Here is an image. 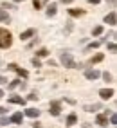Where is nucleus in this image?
Instances as JSON below:
<instances>
[{
	"label": "nucleus",
	"mask_w": 117,
	"mask_h": 128,
	"mask_svg": "<svg viewBox=\"0 0 117 128\" xmlns=\"http://www.w3.org/2000/svg\"><path fill=\"white\" fill-rule=\"evenodd\" d=\"M11 44H13L11 34H4V36H0V49H7V47H11Z\"/></svg>",
	"instance_id": "obj_3"
},
{
	"label": "nucleus",
	"mask_w": 117,
	"mask_h": 128,
	"mask_svg": "<svg viewBox=\"0 0 117 128\" xmlns=\"http://www.w3.org/2000/svg\"><path fill=\"white\" fill-rule=\"evenodd\" d=\"M97 124L99 126H106L108 124V117L106 116H97Z\"/></svg>",
	"instance_id": "obj_12"
},
{
	"label": "nucleus",
	"mask_w": 117,
	"mask_h": 128,
	"mask_svg": "<svg viewBox=\"0 0 117 128\" xmlns=\"http://www.w3.org/2000/svg\"><path fill=\"white\" fill-rule=\"evenodd\" d=\"M69 14L70 16H81V14H85V9H69Z\"/></svg>",
	"instance_id": "obj_14"
},
{
	"label": "nucleus",
	"mask_w": 117,
	"mask_h": 128,
	"mask_svg": "<svg viewBox=\"0 0 117 128\" xmlns=\"http://www.w3.org/2000/svg\"><path fill=\"white\" fill-rule=\"evenodd\" d=\"M105 22H106L108 25H115V22H117V16H115V11H112V13H108V14L105 16Z\"/></svg>",
	"instance_id": "obj_7"
},
{
	"label": "nucleus",
	"mask_w": 117,
	"mask_h": 128,
	"mask_svg": "<svg viewBox=\"0 0 117 128\" xmlns=\"http://www.w3.org/2000/svg\"><path fill=\"white\" fill-rule=\"evenodd\" d=\"M7 69H11V70H14L16 74H20L22 78H27V76H29V72H27V70H23V69H20V67L16 65V63H9V65H7Z\"/></svg>",
	"instance_id": "obj_2"
},
{
	"label": "nucleus",
	"mask_w": 117,
	"mask_h": 128,
	"mask_svg": "<svg viewBox=\"0 0 117 128\" xmlns=\"http://www.w3.org/2000/svg\"><path fill=\"white\" fill-rule=\"evenodd\" d=\"M60 60H61V63L67 67V69H76V62L72 60V56H70L69 52H63Z\"/></svg>",
	"instance_id": "obj_1"
},
{
	"label": "nucleus",
	"mask_w": 117,
	"mask_h": 128,
	"mask_svg": "<svg viewBox=\"0 0 117 128\" xmlns=\"http://www.w3.org/2000/svg\"><path fill=\"white\" fill-rule=\"evenodd\" d=\"M9 103H14V105H25V99L22 96H11L9 98Z\"/></svg>",
	"instance_id": "obj_8"
},
{
	"label": "nucleus",
	"mask_w": 117,
	"mask_h": 128,
	"mask_svg": "<svg viewBox=\"0 0 117 128\" xmlns=\"http://www.w3.org/2000/svg\"><path fill=\"white\" fill-rule=\"evenodd\" d=\"M0 124H9V117H2L0 119Z\"/></svg>",
	"instance_id": "obj_26"
},
{
	"label": "nucleus",
	"mask_w": 117,
	"mask_h": 128,
	"mask_svg": "<svg viewBox=\"0 0 117 128\" xmlns=\"http://www.w3.org/2000/svg\"><path fill=\"white\" fill-rule=\"evenodd\" d=\"M47 54H49V50H47V49H40L38 52H36L38 58H43V56H47Z\"/></svg>",
	"instance_id": "obj_20"
},
{
	"label": "nucleus",
	"mask_w": 117,
	"mask_h": 128,
	"mask_svg": "<svg viewBox=\"0 0 117 128\" xmlns=\"http://www.w3.org/2000/svg\"><path fill=\"white\" fill-rule=\"evenodd\" d=\"M0 22H9V14H7L4 9H0Z\"/></svg>",
	"instance_id": "obj_17"
},
{
	"label": "nucleus",
	"mask_w": 117,
	"mask_h": 128,
	"mask_svg": "<svg viewBox=\"0 0 117 128\" xmlns=\"http://www.w3.org/2000/svg\"><path fill=\"white\" fill-rule=\"evenodd\" d=\"M2 96H4V92H2V90H0V98H2Z\"/></svg>",
	"instance_id": "obj_36"
},
{
	"label": "nucleus",
	"mask_w": 117,
	"mask_h": 128,
	"mask_svg": "<svg viewBox=\"0 0 117 128\" xmlns=\"http://www.w3.org/2000/svg\"><path fill=\"white\" fill-rule=\"evenodd\" d=\"M76 121H78V116H76V114H70L69 117H67V124H69V126L76 124Z\"/></svg>",
	"instance_id": "obj_13"
},
{
	"label": "nucleus",
	"mask_w": 117,
	"mask_h": 128,
	"mask_svg": "<svg viewBox=\"0 0 117 128\" xmlns=\"http://www.w3.org/2000/svg\"><path fill=\"white\" fill-rule=\"evenodd\" d=\"M32 65H34V67H40V60H38V58H32Z\"/></svg>",
	"instance_id": "obj_27"
},
{
	"label": "nucleus",
	"mask_w": 117,
	"mask_h": 128,
	"mask_svg": "<svg viewBox=\"0 0 117 128\" xmlns=\"http://www.w3.org/2000/svg\"><path fill=\"white\" fill-rule=\"evenodd\" d=\"M114 90L112 88H103V90H99V96H101L103 99H110V98H114Z\"/></svg>",
	"instance_id": "obj_6"
},
{
	"label": "nucleus",
	"mask_w": 117,
	"mask_h": 128,
	"mask_svg": "<svg viewBox=\"0 0 117 128\" xmlns=\"http://www.w3.org/2000/svg\"><path fill=\"white\" fill-rule=\"evenodd\" d=\"M103 78H105V81H112V74L110 72H103Z\"/></svg>",
	"instance_id": "obj_23"
},
{
	"label": "nucleus",
	"mask_w": 117,
	"mask_h": 128,
	"mask_svg": "<svg viewBox=\"0 0 117 128\" xmlns=\"http://www.w3.org/2000/svg\"><path fill=\"white\" fill-rule=\"evenodd\" d=\"M99 47V42H92V44L88 45V49H97Z\"/></svg>",
	"instance_id": "obj_25"
},
{
	"label": "nucleus",
	"mask_w": 117,
	"mask_h": 128,
	"mask_svg": "<svg viewBox=\"0 0 117 128\" xmlns=\"http://www.w3.org/2000/svg\"><path fill=\"white\" fill-rule=\"evenodd\" d=\"M103 32V25H97V27H94V31H92V34L94 36H99Z\"/></svg>",
	"instance_id": "obj_19"
},
{
	"label": "nucleus",
	"mask_w": 117,
	"mask_h": 128,
	"mask_svg": "<svg viewBox=\"0 0 117 128\" xmlns=\"http://www.w3.org/2000/svg\"><path fill=\"white\" fill-rule=\"evenodd\" d=\"M4 9H16V6H13V4H7V2H4Z\"/></svg>",
	"instance_id": "obj_22"
},
{
	"label": "nucleus",
	"mask_w": 117,
	"mask_h": 128,
	"mask_svg": "<svg viewBox=\"0 0 117 128\" xmlns=\"http://www.w3.org/2000/svg\"><path fill=\"white\" fill-rule=\"evenodd\" d=\"M4 114H5V108H4V106H0V116H4Z\"/></svg>",
	"instance_id": "obj_32"
},
{
	"label": "nucleus",
	"mask_w": 117,
	"mask_h": 128,
	"mask_svg": "<svg viewBox=\"0 0 117 128\" xmlns=\"http://www.w3.org/2000/svg\"><path fill=\"white\" fill-rule=\"evenodd\" d=\"M90 4H99V0H88Z\"/></svg>",
	"instance_id": "obj_35"
},
{
	"label": "nucleus",
	"mask_w": 117,
	"mask_h": 128,
	"mask_svg": "<svg viewBox=\"0 0 117 128\" xmlns=\"http://www.w3.org/2000/svg\"><path fill=\"white\" fill-rule=\"evenodd\" d=\"M32 6H34V9H38L40 7V0H32Z\"/></svg>",
	"instance_id": "obj_28"
},
{
	"label": "nucleus",
	"mask_w": 117,
	"mask_h": 128,
	"mask_svg": "<svg viewBox=\"0 0 117 128\" xmlns=\"http://www.w3.org/2000/svg\"><path fill=\"white\" fill-rule=\"evenodd\" d=\"M34 32H36L34 29H27V31H23L22 34H20V38H22V40H29L31 36H34Z\"/></svg>",
	"instance_id": "obj_10"
},
{
	"label": "nucleus",
	"mask_w": 117,
	"mask_h": 128,
	"mask_svg": "<svg viewBox=\"0 0 117 128\" xmlns=\"http://www.w3.org/2000/svg\"><path fill=\"white\" fill-rule=\"evenodd\" d=\"M22 121H23V116L20 112H16V114H13L9 117V123H22Z\"/></svg>",
	"instance_id": "obj_9"
},
{
	"label": "nucleus",
	"mask_w": 117,
	"mask_h": 128,
	"mask_svg": "<svg viewBox=\"0 0 117 128\" xmlns=\"http://www.w3.org/2000/svg\"><path fill=\"white\" fill-rule=\"evenodd\" d=\"M103 58H105L103 54H96L94 58L90 60V63H99V62H103Z\"/></svg>",
	"instance_id": "obj_18"
},
{
	"label": "nucleus",
	"mask_w": 117,
	"mask_h": 128,
	"mask_svg": "<svg viewBox=\"0 0 117 128\" xmlns=\"http://www.w3.org/2000/svg\"><path fill=\"white\" fill-rule=\"evenodd\" d=\"M25 116H29V117H38V116H40V110H36V108H27V110H25Z\"/></svg>",
	"instance_id": "obj_11"
},
{
	"label": "nucleus",
	"mask_w": 117,
	"mask_h": 128,
	"mask_svg": "<svg viewBox=\"0 0 117 128\" xmlns=\"http://www.w3.org/2000/svg\"><path fill=\"white\" fill-rule=\"evenodd\" d=\"M32 128H41V124H40V123H34V124H32Z\"/></svg>",
	"instance_id": "obj_33"
},
{
	"label": "nucleus",
	"mask_w": 117,
	"mask_h": 128,
	"mask_svg": "<svg viewBox=\"0 0 117 128\" xmlns=\"http://www.w3.org/2000/svg\"><path fill=\"white\" fill-rule=\"evenodd\" d=\"M29 99H31V101H36L38 96H36V94H29Z\"/></svg>",
	"instance_id": "obj_29"
},
{
	"label": "nucleus",
	"mask_w": 117,
	"mask_h": 128,
	"mask_svg": "<svg viewBox=\"0 0 117 128\" xmlns=\"http://www.w3.org/2000/svg\"><path fill=\"white\" fill-rule=\"evenodd\" d=\"M99 108H101V105H87L85 106V110H87V112H96V110H99Z\"/></svg>",
	"instance_id": "obj_16"
},
{
	"label": "nucleus",
	"mask_w": 117,
	"mask_h": 128,
	"mask_svg": "<svg viewBox=\"0 0 117 128\" xmlns=\"http://www.w3.org/2000/svg\"><path fill=\"white\" fill-rule=\"evenodd\" d=\"M2 83H7V78H4V76H0V85Z\"/></svg>",
	"instance_id": "obj_31"
},
{
	"label": "nucleus",
	"mask_w": 117,
	"mask_h": 128,
	"mask_svg": "<svg viewBox=\"0 0 117 128\" xmlns=\"http://www.w3.org/2000/svg\"><path fill=\"white\" fill-rule=\"evenodd\" d=\"M99 76H101V72L96 70V69H90V70L85 72V78H87V80H97Z\"/></svg>",
	"instance_id": "obj_5"
},
{
	"label": "nucleus",
	"mask_w": 117,
	"mask_h": 128,
	"mask_svg": "<svg viewBox=\"0 0 117 128\" xmlns=\"http://www.w3.org/2000/svg\"><path fill=\"white\" fill-rule=\"evenodd\" d=\"M4 34H9V31L7 29H0V36H4Z\"/></svg>",
	"instance_id": "obj_30"
},
{
	"label": "nucleus",
	"mask_w": 117,
	"mask_h": 128,
	"mask_svg": "<svg viewBox=\"0 0 117 128\" xmlns=\"http://www.w3.org/2000/svg\"><path fill=\"white\" fill-rule=\"evenodd\" d=\"M49 112H51V116H60V112H61L60 103H58V101H52V103H51V110H49Z\"/></svg>",
	"instance_id": "obj_4"
},
{
	"label": "nucleus",
	"mask_w": 117,
	"mask_h": 128,
	"mask_svg": "<svg viewBox=\"0 0 117 128\" xmlns=\"http://www.w3.org/2000/svg\"><path fill=\"white\" fill-rule=\"evenodd\" d=\"M14 2H23V0H14Z\"/></svg>",
	"instance_id": "obj_37"
},
{
	"label": "nucleus",
	"mask_w": 117,
	"mask_h": 128,
	"mask_svg": "<svg viewBox=\"0 0 117 128\" xmlns=\"http://www.w3.org/2000/svg\"><path fill=\"white\" fill-rule=\"evenodd\" d=\"M56 14V4H51L47 7V16H54Z\"/></svg>",
	"instance_id": "obj_15"
},
{
	"label": "nucleus",
	"mask_w": 117,
	"mask_h": 128,
	"mask_svg": "<svg viewBox=\"0 0 117 128\" xmlns=\"http://www.w3.org/2000/svg\"><path fill=\"white\" fill-rule=\"evenodd\" d=\"M63 4H70V2H74V0H61Z\"/></svg>",
	"instance_id": "obj_34"
},
{
	"label": "nucleus",
	"mask_w": 117,
	"mask_h": 128,
	"mask_svg": "<svg viewBox=\"0 0 117 128\" xmlns=\"http://www.w3.org/2000/svg\"><path fill=\"white\" fill-rule=\"evenodd\" d=\"M108 50H110V52H115V50H117L115 44H108Z\"/></svg>",
	"instance_id": "obj_24"
},
{
	"label": "nucleus",
	"mask_w": 117,
	"mask_h": 128,
	"mask_svg": "<svg viewBox=\"0 0 117 128\" xmlns=\"http://www.w3.org/2000/svg\"><path fill=\"white\" fill-rule=\"evenodd\" d=\"M18 85H20V80H13V81L9 83V88H16Z\"/></svg>",
	"instance_id": "obj_21"
}]
</instances>
